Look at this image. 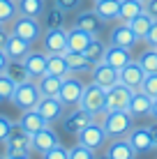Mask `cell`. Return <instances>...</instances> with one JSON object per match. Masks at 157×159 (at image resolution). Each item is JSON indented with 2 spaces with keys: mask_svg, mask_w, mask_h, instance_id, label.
Here are the masks:
<instances>
[{
  "mask_svg": "<svg viewBox=\"0 0 157 159\" xmlns=\"http://www.w3.org/2000/svg\"><path fill=\"white\" fill-rule=\"evenodd\" d=\"M102 127L106 131V139H127V134L134 127V118L127 111H106L102 116Z\"/></svg>",
  "mask_w": 157,
  "mask_h": 159,
  "instance_id": "1",
  "label": "cell"
},
{
  "mask_svg": "<svg viewBox=\"0 0 157 159\" xmlns=\"http://www.w3.org/2000/svg\"><path fill=\"white\" fill-rule=\"evenodd\" d=\"M79 108L88 111L95 120L102 118L106 113V90H104V88H99L97 83H93V81L85 83L83 95H81V102H79Z\"/></svg>",
  "mask_w": 157,
  "mask_h": 159,
  "instance_id": "2",
  "label": "cell"
},
{
  "mask_svg": "<svg viewBox=\"0 0 157 159\" xmlns=\"http://www.w3.org/2000/svg\"><path fill=\"white\" fill-rule=\"evenodd\" d=\"M9 32L16 37H21V39L35 44L42 39V32H44V23H42V19H32V16H16V19L9 23Z\"/></svg>",
  "mask_w": 157,
  "mask_h": 159,
  "instance_id": "3",
  "label": "cell"
},
{
  "mask_svg": "<svg viewBox=\"0 0 157 159\" xmlns=\"http://www.w3.org/2000/svg\"><path fill=\"white\" fill-rule=\"evenodd\" d=\"M39 97H42V92H39V88H37L35 81H25V83H19L14 88V95H12V102L19 111H28V108H35L37 106V102H39Z\"/></svg>",
  "mask_w": 157,
  "mask_h": 159,
  "instance_id": "4",
  "label": "cell"
},
{
  "mask_svg": "<svg viewBox=\"0 0 157 159\" xmlns=\"http://www.w3.org/2000/svg\"><path fill=\"white\" fill-rule=\"evenodd\" d=\"M83 88H85V83L79 79V74H67L62 79L60 92H58V99L65 104V108H74V106H79V102H81Z\"/></svg>",
  "mask_w": 157,
  "mask_h": 159,
  "instance_id": "5",
  "label": "cell"
},
{
  "mask_svg": "<svg viewBox=\"0 0 157 159\" xmlns=\"http://www.w3.org/2000/svg\"><path fill=\"white\" fill-rule=\"evenodd\" d=\"M76 143L90 148V150H95V152L99 150V148H104L106 145V131H104V127H102V122H97V120L88 122L76 134Z\"/></svg>",
  "mask_w": 157,
  "mask_h": 159,
  "instance_id": "6",
  "label": "cell"
},
{
  "mask_svg": "<svg viewBox=\"0 0 157 159\" xmlns=\"http://www.w3.org/2000/svg\"><path fill=\"white\" fill-rule=\"evenodd\" d=\"M39 42H42V51L46 56L65 53L67 51V28H44Z\"/></svg>",
  "mask_w": 157,
  "mask_h": 159,
  "instance_id": "7",
  "label": "cell"
},
{
  "mask_svg": "<svg viewBox=\"0 0 157 159\" xmlns=\"http://www.w3.org/2000/svg\"><path fill=\"white\" fill-rule=\"evenodd\" d=\"M5 155H16V152H32V134L19 127V122H14L12 131H9L7 141H5Z\"/></svg>",
  "mask_w": 157,
  "mask_h": 159,
  "instance_id": "8",
  "label": "cell"
},
{
  "mask_svg": "<svg viewBox=\"0 0 157 159\" xmlns=\"http://www.w3.org/2000/svg\"><path fill=\"white\" fill-rule=\"evenodd\" d=\"M37 111H39V116L46 120V125H56L60 122L62 116L67 113V108H65V104L58 99V97H39V102H37Z\"/></svg>",
  "mask_w": 157,
  "mask_h": 159,
  "instance_id": "9",
  "label": "cell"
},
{
  "mask_svg": "<svg viewBox=\"0 0 157 159\" xmlns=\"http://www.w3.org/2000/svg\"><path fill=\"white\" fill-rule=\"evenodd\" d=\"M93 120H95V118L90 116L88 111H83V108L74 106V108H69V111L62 116L60 125H62V131H65V134H74V136H76L79 131L83 129L88 122H93Z\"/></svg>",
  "mask_w": 157,
  "mask_h": 159,
  "instance_id": "10",
  "label": "cell"
},
{
  "mask_svg": "<svg viewBox=\"0 0 157 159\" xmlns=\"http://www.w3.org/2000/svg\"><path fill=\"white\" fill-rule=\"evenodd\" d=\"M132 92L127 85H122L118 81L116 85H111L106 90V111H127L129 99H132Z\"/></svg>",
  "mask_w": 157,
  "mask_h": 159,
  "instance_id": "11",
  "label": "cell"
},
{
  "mask_svg": "<svg viewBox=\"0 0 157 159\" xmlns=\"http://www.w3.org/2000/svg\"><path fill=\"white\" fill-rule=\"evenodd\" d=\"M90 81L97 83L99 88H104V90H109L111 85H116L118 81H120V74H118L116 67H111V65H106L104 60H102V62L93 65V69H90Z\"/></svg>",
  "mask_w": 157,
  "mask_h": 159,
  "instance_id": "12",
  "label": "cell"
},
{
  "mask_svg": "<svg viewBox=\"0 0 157 159\" xmlns=\"http://www.w3.org/2000/svg\"><path fill=\"white\" fill-rule=\"evenodd\" d=\"M74 25L81 30H85V32H90L93 37H102V32H104L106 28V23L97 16L95 9H85V12H79L76 14V19H74Z\"/></svg>",
  "mask_w": 157,
  "mask_h": 159,
  "instance_id": "13",
  "label": "cell"
},
{
  "mask_svg": "<svg viewBox=\"0 0 157 159\" xmlns=\"http://www.w3.org/2000/svg\"><path fill=\"white\" fill-rule=\"evenodd\" d=\"M136 42H141L136 35H134V30L129 28L127 23H116L109 32V44H116V46H125V48H134L136 46Z\"/></svg>",
  "mask_w": 157,
  "mask_h": 159,
  "instance_id": "14",
  "label": "cell"
},
{
  "mask_svg": "<svg viewBox=\"0 0 157 159\" xmlns=\"http://www.w3.org/2000/svg\"><path fill=\"white\" fill-rule=\"evenodd\" d=\"M127 141H129V145L134 148L136 155H145V152H150L155 148V141H153V136H150L148 127H132V131L127 134Z\"/></svg>",
  "mask_w": 157,
  "mask_h": 159,
  "instance_id": "15",
  "label": "cell"
},
{
  "mask_svg": "<svg viewBox=\"0 0 157 159\" xmlns=\"http://www.w3.org/2000/svg\"><path fill=\"white\" fill-rule=\"evenodd\" d=\"M60 143V139H58V131L53 129V125H46V127H42L39 131H35L32 134V152H46L48 148L58 145Z\"/></svg>",
  "mask_w": 157,
  "mask_h": 159,
  "instance_id": "16",
  "label": "cell"
},
{
  "mask_svg": "<svg viewBox=\"0 0 157 159\" xmlns=\"http://www.w3.org/2000/svg\"><path fill=\"white\" fill-rule=\"evenodd\" d=\"M118 74H120V83L122 85H127L129 90H141V83H143V79H145V72L141 69V65H139L136 60L127 62Z\"/></svg>",
  "mask_w": 157,
  "mask_h": 159,
  "instance_id": "17",
  "label": "cell"
},
{
  "mask_svg": "<svg viewBox=\"0 0 157 159\" xmlns=\"http://www.w3.org/2000/svg\"><path fill=\"white\" fill-rule=\"evenodd\" d=\"M132 48H125V46H116V44H106V53H104V62L116 67L120 72L127 62H132Z\"/></svg>",
  "mask_w": 157,
  "mask_h": 159,
  "instance_id": "18",
  "label": "cell"
},
{
  "mask_svg": "<svg viewBox=\"0 0 157 159\" xmlns=\"http://www.w3.org/2000/svg\"><path fill=\"white\" fill-rule=\"evenodd\" d=\"M46 62H48V56L44 51H35V48L23 58V65H25V69H28L32 81H37L39 76L46 74Z\"/></svg>",
  "mask_w": 157,
  "mask_h": 159,
  "instance_id": "19",
  "label": "cell"
},
{
  "mask_svg": "<svg viewBox=\"0 0 157 159\" xmlns=\"http://www.w3.org/2000/svg\"><path fill=\"white\" fill-rule=\"evenodd\" d=\"M150 108H153V97H148L143 90H134L132 92V99H129L127 113L132 118H143L150 116Z\"/></svg>",
  "mask_w": 157,
  "mask_h": 159,
  "instance_id": "20",
  "label": "cell"
},
{
  "mask_svg": "<svg viewBox=\"0 0 157 159\" xmlns=\"http://www.w3.org/2000/svg\"><path fill=\"white\" fill-rule=\"evenodd\" d=\"M2 51L7 53V58H9V60H23V58L32 51V44L9 32L7 42H5V46H2Z\"/></svg>",
  "mask_w": 157,
  "mask_h": 159,
  "instance_id": "21",
  "label": "cell"
},
{
  "mask_svg": "<svg viewBox=\"0 0 157 159\" xmlns=\"http://www.w3.org/2000/svg\"><path fill=\"white\" fill-rule=\"evenodd\" d=\"M90 39H93V35L85 30L76 28V25H69L67 28V51H79L83 53L85 46L90 44Z\"/></svg>",
  "mask_w": 157,
  "mask_h": 159,
  "instance_id": "22",
  "label": "cell"
},
{
  "mask_svg": "<svg viewBox=\"0 0 157 159\" xmlns=\"http://www.w3.org/2000/svg\"><path fill=\"white\" fill-rule=\"evenodd\" d=\"M42 23L44 28H67V12L58 5H46L44 14H42Z\"/></svg>",
  "mask_w": 157,
  "mask_h": 159,
  "instance_id": "23",
  "label": "cell"
},
{
  "mask_svg": "<svg viewBox=\"0 0 157 159\" xmlns=\"http://www.w3.org/2000/svg\"><path fill=\"white\" fill-rule=\"evenodd\" d=\"M19 127L25 129L28 134H35V131H39L42 127H46V120L39 116V111H37V108H28V111H21Z\"/></svg>",
  "mask_w": 157,
  "mask_h": 159,
  "instance_id": "24",
  "label": "cell"
},
{
  "mask_svg": "<svg viewBox=\"0 0 157 159\" xmlns=\"http://www.w3.org/2000/svg\"><path fill=\"white\" fill-rule=\"evenodd\" d=\"M65 60H67V67H69V74H85L93 69V62L85 58V53H79V51H65L62 53Z\"/></svg>",
  "mask_w": 157,
  "mask_h": 159,
  "instance_id": "25",
  "label": "cell"
},
{
  "mask_svg": "<svg viewBox=\"0 0 157 159\" xmlns=\"http://www.w3.org/2000/svg\"><path fill=\"white\" fill-rule=\"evenodd\" d=\"M106 155H109V159H136V152L127 139H113L106 148Z\"/></svg>",
  "mask_w": 157,
  "mask_h": 159,
  "instance_id": "26",
  "label": "cell"
},
{
  "mask_svg": "<svg viewBox=\"0 0 157 159\" xmlns=\"http://www.w3.org/2000/svg\"><path fill=\"white\" fill-rule=\"evenodd\" d=\"M93 9L104 23H111V21H118V16H120V0H99V2H95Z\"/></svg>",
  "mask_w": 157,
  "mask_h": 159,
  "instance_id": "27",
  "label": "cell"
},
{
  "mask_svg": "<svg viewBox=\"0 0 157 159\" xmlns=\"http://www.w3.org/2000/svg\"><path fill=\"white\" fill-rule=\"evenodd\" d=\"M37 88H39L42 97H58L60 92V85H62V79L60 76H53V74H44L35 81Z\"/></svg>",
  "mask_w": 157,
  "mask_h": 159,
  "instance_id": "28",
  "label": "cell"
},
{
  "mask_svg": "<svg viewBox=\"0 0 157 159\" xmlns=\"http://www.w3.org/2000/svg\"><path fill=\"white\" fill-rule=\"evenodd\" d=\"M46 0H16V9L21 16H32V19H42L46 9Z\"/></svg>",
  "mask_w": 157,
  "mask_h": 159,
  "instance_id": "29",
  "label": "cell"
},
{
  "mask_svg": "<svg viewBox=\"0 0 157 159\" xmlns=\"http://www.w3.org/2000/svg\"><path fill=\"white\" fill-rule=\"evenodd\" d=\"M141 12H145L141 0H120V16H118V21L129 23L134 16H139Z\"/></svg>",
  "mask_w": 157,
  "mask_h": 159,
  "instance_id": "30",
  "label": "cell"
},
{
  "mask_svg": "<svg viewBox=\"0 0 157 159\" xmlns=\"http://www.w3.org/2000/svg\"><path fill=\"white\" fill-rule=\"evenodd\" d=\"M5 74H7L16 85H19V83H25V81H30V74H28V69H25L23 60H9L7 67H5Z\"/></svg>",
  "mask_w": 157,
  "mask_h": 159,
  "instance_id": "31",
  "label": "cell"
},
{
  "mask_svg": "<svg viewBox=\"0 0 157 159\" xmlns=\"http://www.w3.org/2000/svg\"><path fill=\"white\" fill-rule=\"evenodd\" d=\"M153 21H155V19H153L148 12H141L139 16H134V19L129 21L127 25L134 30V35H136L139 39H145V35H148V30H150V25H153Z\"/></svg>",
  "mask_w": 157,
  "mask_h": 159,
  "instance_id": "32",
  "label": "cell"
},
{
  "mask_svg": "<svg viewBox=\"0 0 157 159\" xmlns=\"http://www.w3.org/2000/svg\"><path fill=\"white\" fill-rule=\"evenodd\" d=\"M83 53H85V58H88L93 65L102 62V60H104V53H106V42L102 39V37H93Z\"/></svg>",
  "mask_w": 157,
  "mask_h": 159,
  "instance_id": "33",
  "label": "cell"
},
{
  "mask_svg": "<svg viewBox=\"0 0 157 159\" xmlns=\"http://www.w3.org/2000/svg\"><path fill=\"white\" fill-rule=\"evenodd\" d=\"M46 74H53V76H65L69 74V67H67V60H65L62 53H56V56H48V62H46Z\"/></svg>",
  "mask_w": 157,
  "mask_h": 159,
  "instance_id": "34",
  "label": "cell"
},
{
  "mask_svg": "<svg viewBox=\"0 0 157 159\" xmlns=\"http://www.w3.org/2000/svg\"><path fill=\"white\" fill-rule=\"evenodd\" d=\"M136 62L141 65L145 74H157V48H148L136 58Z\"/></svg>",
  "mask_w": 157,
  "mask_h": 159,
  "instance_id": "35",
  "label": "cell"
},
{
  "mask_svg": "<svg viewBox=\"0 0 157 159\" xmlns=\"http://www.w3.org/2000/svg\"><path fill=\"white\" fill-rule=\"evenodd\" d=\"M19 16V9H16V0H0V23L7 28L9 23Z\"/></svg>",
  "mask_w": 157,
  "mask_h": 159,
  "instance_id": "36",
  "label": "cell"
},
{
  "mask_svg": "<svg viewBox=\"0 0 157 159\" xmlns=\"http://www.w3.org/2000/svg\"><path fill=\"white\" fill-rule=\"evenodd\" d=\"M14 88H16V83L2 72V74H0V102H9V99H12Z\"/></svg>",
  "mask_w": 157,
  "mask_h": 159,
  "instance_id": "37",
  "label": "cell"
},
{
  "mask_svg": "<svg viewBox=\"0 0 157 159\" xmlns=\"http://www.w3.org/2000/svg\"><path fill=\"white\" fill-rule=\"evenodd\" d=\"M42 159H69V150L62 143H58V145L48 148L46 152H42Z\"/></svg>",
  "mask_w": 157,
  "mask_h": 159,
  "instance_id": "38",
  "label": "cell"
},
{
  "mask_svg": "<svg viewBox=\"0 0 157 159\" xmlns=\"http://www.w3.org/2000/svg\"><path fill=\"white\" fill-rule=\"evenodd\" d=\"M95 150H90V148H85V145H74V148H69V159H95Z\"/></svg>",
  "mask_w": 157,
  "mask_h": 159,
  "instance_id": "39",
  "label": "cell"
},
{
  "mask_svg": "<svg viewBox=\"0 0 157 159\" xmlns=\"http://www.w3.org/2000/svg\"><path fill=\"white\" fill-rule=\"evenodd\" d=\"M141 90L145 92L148 97H157V74H145L143 83H141Z\"/></svg>",
  "mask_w": 157,
  "mask_h": 159,
  "instance_id": "40",
  "label": "cell"
},
{
  "mask_svg": "<svg viewBox=\"0 0 157 159\" xmlns=\"http://www.w3.org/2000/svg\"><path fill=\"white\" fill-rule=\"evenodd\" d=\"M12 127H14V122H12L7 116H2V113H0V143H5V141H7Z\"/></svg>",
  "mask_w": 157,
  "mask_h": 159,
  "instance_id": "41",
  "label": "cell"
},
{
  "mask_svg": "<svg viewBox=\"0 0 157 159\" xmlns=\"http://www.w3.org/2000/svg\"><path fill=\"white\" fill-rule=\"evenodd\" d=\"M81 2L83 0H53V5H58L60 9H65V12H76V9L81 7Z\"/></svg>",
  "mask_w": 157,
  "mask_h": 159,
  "instance_id": "42",
  "label": "cell"
},
{
  "mask_svg": "<svg viewBox=\"0 0 157 159\" xmlns=\"http://www.w3.org/2000/svg\"><path fill=\"white\" fill-rule=\"evenodd\" d=\"M145 44H148L150 48H157V19L153 21V25H150V30H148V35H145Z\"/></svg>",
  "mask_w": 157,
  "mask_h": 159,
  "instance_id": "43",
  "label": "cell"
},
{
  "mask_svg": "<svg viewBox=\"0 0 157 159\" xmlns=\"http://www.w3.org/2000/svg\"><path fill=\"white\" fill-rule=\"evenodd\" d=\"M143 7H145V12L153 16V19H157V0H145Z\"/></svg>",
  "mask_w": 157,
  "mask_h": 159,
  "instance_id": "44",
  "label": "cell"
},
{
  "mask_svg": "<svg viewBox=\"0 0 157 159\" xmlns=\"http://www.w3.org/2000/svg\"><path fill=\"white\" fill-rule=\"evenodd\" d=\"M7 62H9V58H7V53L0 48V74L5 72V67H7Z\"/></svg>",
  "mask_w": 157,
  "mask_h": 159,
  "instance_id": "45",
  "label": "cell"
},
{
  "mask_svg": "<svg viewBox=\"0 0 157 159\" xmlns=\"http://www.w3.org/2000/svg\"><path fill=\"white\" fill-rule=\"evenodd\" d=\"M7 159H30V152H16V155H5Z\"/></svg>",
  "mask_w": 157,
  "mask_h": 159,
  "instance_id": "46",
  "label": "cell"
},
{
  "mask_svg": "<svg viewBox=\"0 0 157 159\" xmlns=\"http://www.w3.org/2000/svg\"><path fill=\"white\" fill-rule=\"evenodd\" d=\"M7 37H9V32L5 30V28H2V30H0V48L5 46V42H7Z\"/></svg>",
  "mask_w": 157,
  "mask_h": 159,
  "instance_id": "47",
  "label": "cell"
},
{
  "mask_svg": "<svg viewBox=\"0 0 157 159\" xmlns=\"http://www.w3.org/2000/svg\"><path fill=\"white\" fill-rule=\"evenodd\" d=\"M148 131H150V136H153V141H157V125H150Z\"/></svg>",
  "mask_w": 157,
  "mask_h": 159,
  "instance_id": "48",
  "label": "cell"
},
{
  "mask_svg": "<svg viewBox=\"0 0 157 159\" xmlns=\"http://www.w3.org/2000/svg\"><path fill=\"white\" fill-rule=\"evenodd\" d=\"M150 116H153V118L157 120V97L153 99V108H150Z\"/></svg>",
  "mask_w": 157,
  "mask_h": 159,
  "instance_id": "49",
  "label": "cell"
},
{
  "mask_svg": "<svg viewBox=\"0 0 157 159\" xmlns=\"http://www.w3.org/2000/svg\"><path fill=\"white\" fill-rule=\"evenodd\" d=\"M95 159H109V155H102V157H95Z\"/></svg>",
  "mask_w": 157,
  "mask_h": 159,
  "instance_id": "50",
  "label": "cell"
},
{
  "mask_svg": "<svg viewBox=\"0 0 157 159\" xmlns=\"http://www.w3.org/2000/svg\"><path fill=\"white\" fill-rule=\"evenodd\" d=\"M2 28H5V25H2V23H0V30H2Z\"/></svg>",
  "mask_w": 157,
  "mask_h": 159,
  "instance_id": "51",
  "label": "cell"
},
{
  "mask_svg": "<svg viewBox=\"0 0 157 159\" xmlns=\"http://www.w3.org/2000/svg\"><path fill=\"white\" fill-rule=\"evenodd\" d=\"M93 2H99V0H93Z\"/></svg>",
  "mask_w": 157,
  "mask_h": 159,
  "instance_id": "52",
  "label": "cell"
},
{
  "mask_svg": "<svg viewBox=\"0 0 157 159\" xmlns=\"http://www.w3.org/2000/svg\"><path fill=\"white\" fill-rule=\"evenodd\" d=\"M0 159H7V157H0Z\"/></svg>",
  "mask_w": 157,
  "mask_h": 159,
  "instance_id": "53",
  "label": "cell"
},
{
  "mask_svg": "<svg viewBox=\"0 0 157 159\" xmlns=\"http://www.w3.org/2000/svg\"><path fill=\"white\" fill-rule=\"evenodd\" d=\"M155 148H157V141H155Z\"/></svg>",
  "mask_w": 157,
  "mask_h": 159,
  "instance_id": "54",
  "label": "cell"
},
{
  "mask_svg": "<svg viewBox=\"0 0 157 159\" xmlns=\"http://www.w3.org/2000/svg\"><path fill=\"white\" fill-rule=\"evenodd\" d=\"M141 2H145V0H141Z\"/></svg>",
  "mask_w": 157,
  "mask_h": 159,
  "instance_id": "55",
  "label": "cell"
}]
</instances>
